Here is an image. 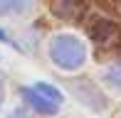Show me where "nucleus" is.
<instances>
[{
  "mask_svg": "<svg viewBox=\"0 0 121 118\" xmlns=\"http://www.w3.org/2000/svg\"><path fill=\"white\" fill-rule=\"evenodd\" d=\"M49 57L62 69H79L82 64H84L86 52H84V44H82L77 37L59 35V37H54L52 44H49Z\"/></svg>",
  "mask_w": 121,
  "mask_h": 118,
  "instance_id": "1",
  "label": "nucleus"
},
{
  "mask_svg": "<svg viewBox=\"0 0 121 118\" xmlns=\"http://www.w3.org/2000/svg\"><path fill=\"white\" fill-rule=\"evenodd\" d=\"M22 96L27 98V103L32 106V108H37L40 113H54V111L59 108V103H54L52 98H47L42 91L37 89H22Z\"/></svg>",
  "mask_w": 121,
  "mask_h": 118,
  "instance_id": "2",
  "label": "nucleus"
},
{
  "mask_svg": "<svg viewBox=\"0 0 121 118\" xmlns=\"http://www.w3.org/2000/svg\"><path fill=\"white\" fill-rule=\"evenodd\" d=\"M30 8H32V0H0V15H3V17L22 15Z\"/></svg>",
  "mask_w": 121,
  "mask_h": 118,
  "instance_id": "3",
  "label": "nucleus"
},
{
  "mask_svg": "<svg viewBox=\"0 0 121 118\" xmlns=\"http://www.w3.org/2000/svg\"><path fill=\"white\" fill-rule=\"evenodd\" d=\"M35 89H37V91H42L47 98H52V101H54V103H62V94H59L54 86H49V84H42V81H40V84H35Z\"/></svg>",
  "mask_w": 121,
  "mask_h": 118,
  "instance_id": "4",
  "label": "nucleus"
},
{
  "mask_svg": "<svg viewBox=\"0 0 121 118\" xmlns=\"http://www.w3.org/2000/svg\"><path fill=\"white\" fill-rule=\"evenodd\" d=\"M106 79H109V84H114V86H121V64H116V67L109 69Z\"/></svg>",
  "mask_w": 121,
  "mask_h": 118,
  "instance_id": "5",
  "label": "nucleus"
},
{
  "mask_svg": "<svg viewBox=\"0 0 121 118\" xmlns=\"http://www.w3.org/2000/svg\"><path fill=\"white\" fill-rule=\"evenodd\" d=\"M0 42H5V44H13V39H10V37H8V35H5V32H3V30H0Z\"/></svg>",
  "mask_w": 121,
  "mask_h": 118,
  "instance_id": "6",
  "label": "nucleus"
},
{
  "mask_svg": "<svg viewBox=\"0 0 121 118\" xmlns=\"http://www.w3.org/2000/svg\"><path fill=\"white\" fill-rule=\"evenodd\" d=\"M8 118H27V116H25V113H22V111H13V113H10V116H8Z\"/></svg>",
  "mask_w": 121,
  "mask_h": 118,
  "instance_id": "7",
  "label": "nucleus"
},
{
  "mask_svg": "<svg viewBox=\"0 0 121 118\" xmlns=\"http://www.w3.org/2000/svg\"><path fill=\"white\" fill-rule=\"evenodd\" d=\"M0 101H3V84H0Z\"/></svg>",
  "mask_w": 121,
  "mask_h": 118,
  "instance_id": "8",
  "label": "nucleus"
}]
</instances>
